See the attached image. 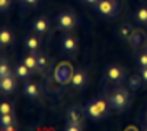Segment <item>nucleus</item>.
<instances>
[{
  "label": "nucleus",
  "instance_id": "4be33fe9",
  "mask_svg": "<svg viewBox=\"0 0 147 131\" xmlns=\"http://www.w3.org/2000/svg\"><path fill=\"white\" fill-rule=\"evenodd\" d=\"M12 103H9V102H3L2 105H0V114L2 115H5V114H10L12 112Z\"/></svg>",
  "mask_w": 147,
  "mask_h": 131
},
{
  "label": "nucleus",
  "instance_id": "dca6fc26",
  "mask_svg": "<svg viewBox=\"0 0 147 131\" xmlns=\"http://www.w3.org/2000/svg\"><path fill=\"white\" fill-rule=\"evenodd\" d=\"M25 44H26V47H28L32 53H36L39 42H38V39H36L35 36H28V38H26V41H25Z\"/></svg>",
  "mask_w": 147,
  "mask_h": 131
},
{
  "label": "nucleus",
  "instance_id": "9d476101",
  "mask_svg": "<svg viewBox=\"0 0 147 131\" xmlns=\"http://www.w3.org/2000/svg\"><path fill=\"white\" fill-rule=\"evenodd\" d=\"M67 121H69V124L82 125V114L77 111V109H70L69 114H67Z\"/></svg>",
  "mask_w": 147,
  "mask_h": 131
},
{
  "label": "nucleus",
  "instance_id": "bb28decb",
  "mask_svg": "<svg viewBox=\"0 0 147 131\" xmlns=\"http://www.w3.org/2000/svg\"><path fill=\"white\" fill-rule=\"evenodd\" d=\"M7 6H9V0H0V9L2 10L7 9Z\"/></svg>",
  "mask_w": 147,
  "mask_h": 131
},
{
  "label": "nucleus",
  "instance_id": "c85d7f7f",
  "mask_svg": "<svg viewBox=\"0 0 147 131\" xmlns=\"http://www.w3.org/2000/svg\"><path fill=\"white\" fill-rule=\"evenodd\" d=\"M25 2H26L28 5H35V3L38 2V0H25Z\"/></svg>",
  "mask_w": 147,
  "mask_h": 131
},
{
  "label": "nucleus",
  "instance_id": "9b49d317",
  "mask_svg": "<svg viewBox=\"0 0 147 131\" xmlns=\"http://www.w3.org/2000/svg\"><path fill=\"white\" fill-rule=\"evenodd\" d=\"M24 90H25V93H26L28 98H32V99L38 98V87H36L35 83H29V82H28V83L24 86Z\"/></svg>",
  "mask_w": 147,
  "mask_h": 131
},
{
  "label": "nucleus",
  "instance_id": "6ab92c4d",
  "mask_svg": "<svg viewBox=\"0 0 147 131\" xmlns=\"http://www.w3.org/2000/svg\"><path fill=\"white\" fill-rule=\"evenodd\" d=\"M12 124H13V117H12V114H5V115L0 117V127H2V128H5V127H7V125H12Z\"/></svg>",
  "mask_w": 147,
  "mask_h": 131
},
{
  "label": "nucleus",
  "instance_id": "a211bd4d",
  "mask_svg": "<svg viewBox=\"0 0 147 131\" xmlns=\"http://www.w3.org/2000/svg\"><path fill=\"white\" fill-rule=\"evenodd\" d=\"M131 34H133V29H131L130 25H122V26L119 28V35H121V38H124V39H130Z\"/></svg>",
  "mask_w": 147,
  "mask_h": 131
},
{
  "label": "nucleus",
  "instance_id": "393cba45",
  "mask_svg": "<svg viewBox=\"0 0 147 131\" xmlns=\"http://www.w3.org/2000/svg\"><path fill=\"white\" fill-rule=\"evenodd\" d=\"M67 131H80L82 130V125H77V124H69L66 127Z\"/></svg>",
  "mask_w": 147,
  "mask_h": 131
},
{
  "label": "nucleus",
  "instance_id": "f03ea898",
  "mask_svg": "<svg viewBox=\"0 0 147 131\" xmlns=\"http://www.w3.org/2000/svg\"><path fill=\"white\" fill-rule=\"evenodd\" d=\"M128 103H130V98H128V92L127 90L118 89L117 92H114L111 95V105L115 109H125Z\"/></svg>",
  "mask_w": 147,
  "mask_h": 131
},
{
  "label": "nucleus",
  "instance_id": "4468645a",
  "mask_svg": "<svg viewBox=\"0 0 147 131\" xmlns=\"http://www.w3.org/2000/svg\"><path fill=\"white\" fill-rule=\"evenodd\" d=\"M141 76H131L128 80V87L131 90H138L141 87Z\"/></svg>",
  "mask_w": 147,
  "mask_h": 131
},
{
  "label": "nucleus",
  "instance_id": "f8f14e48",
  "mask_svg": "<svg viewBox=\"0 0 147 131\" xmlns=\"http://www.w3.org/2000/svg\"><path fill=\"white\" fill-rule=\"evenodd\" d=\"M24 64L29 70H38V61H36V57L35 55H26L24 58Z\"/></svg>",
  "mask_w": 147,
  "mask_h": 131
},
{
  "label": "nucleus",
  "instance_id": "412c9836",
  "mask_svg": "<svg viewBox=\"0 0 147 131\" xmlns=\"http://www.w3.org/2000/svg\"><path fill=\"white\" fill-rule=\"evenodd\" d=\"M136 16H137V19H138L140 22H143V24H147V9H146V7L138 9L137 13H136Z\"/></svg>",
  "mask_w": 147,
  "mask_h": 131
},
{
  "label": "nucleus",
  "instance_id": "a878e982",
  "mask_svg": "<svg viewBox=\"0 0 147 131\" xmlns=\"http://www.w3.org/2000/svg\"><path fill=\"white\" fill-rule=\"evenodd\" d=\"M140 76H141L143 82H146V83H147V67H143V69H141V72H140Z\"/></svg>",
  "mask_w": 147,
  "mask_h": 131
},
{
  "label": "nucleus",
  "instance_id": "b1692460",
  "mask_svg": "<svg viewBox=\"0 0 147 131\" xmlns=\"http://www.w3.org/2000/svg\"><path fill=\"white\" fill-rule=\"evenodd\" d=\"M138 64H140V67H147V53H143L138 55Z\"/></svg>",
  "mask_w": 147,
  "mask_h": 131
},
{
  "label": "nucleus",
  "instance_id": "1a4fd4ad",
  "mask_svg": "<svg viewBox=\"0 0 147 131\" xmlns=\"http://www.w3.org/2000/svg\"><path fill=\"white\" fill-rule=\"evenodd\" d=\"M77 47V44H76V39L73 36H64L63 38V48H64V51L67 53H73Z\"/></svg>",
  "mask_w": 147,
  "mask_h": 131
},
{
  "label": "nucleus",
  "instance_id": "7c9ffc66",
  "mask_svg": "<svg viewBox=\"0 0 147 131\" xmlns=\"http://www.w3.org/2000/svg\"><path fill=\"white\" fill-rule=\"evenodd\" d=\"M146 121H147V114H146Z\"/></svg>",
  "mask_w": 147,
  "mask_h": 131
},
{
  "label": "nucleus",
  "instance_id": "0eeeda50",
  "mask_svg": "<svg viewBox=\"0 0 147 131\" xmlns=\"http://www.w3.org/2000/svg\"><path fill=\"white\" fill-rule=\"evenodd\" d=\"M107 76H108L109 80H115V82H121L124 79V73H122V70L118 67V66H112V67H109Z\"/></svg>",
  "mask_w": 147,
  "mask_h": 131
},
{
  "label": "nucleus",
  "instance_id": "f3484780",
  "mask_svg": "<svg viewBox=\"0 0 147 131\" xmlns=\"http://www.w3.org/2000/svg\"><path fill=\"white\" fill-rule=\"evenodd\" d=\"M130 42H131V45H134V47L141 45V34H140L137 29L133 31V34H131V36H130Z\"/></svg>",
  "mask_w": 147,
  "mask_h": 131
},
{
  "label": "nucleus",
  "instance_id": "f257e3e1",
  "mask_svg": "<svg viewBox=\"0 0 147 131\" xmlns=\"http://www.w3.org/2000/svg\"><path fill=\"white\" fill-rule=\"evenodd\" d=\"M107 111H108L107 102L102 99H95L88 103V114L93 120H100L103 115H107Z\"/></svg>",
  "mask_w": 147,
  "mask_h": 131
},
{
  "label": "nucleus",
  "instance_id": "2eb2a0df",
  "mask_svg": "<svg viewBox=\"0 0 147 131\" xmlns=\"http://www.w3.org/2000/svg\"><path fill=\"white\" fill-rule=\"evenodd\" d=\"M12 38L13 36H12L10 31L7 28H3L2 32H0V44H2V47L6 45V44H9V42H12Z\"/></svg>",
  "mask_w": 147,
  "mask_h": 131
},
{
  "label": "nucleus",
  "instance_id": "aec40b11",
  "mask_svg": "<svg viewBox=\"0 0 147 131\" xmlns=\"http://www.w3.org/2000/svg\"><path fill=\"white\" fill-rule=\"evenodd\" d=\"M36 61H38V70H45L48 67V60L42 54H38L36 55Z\"/></svg>",
  "mask_w": 147,
  "mask_h": 131
},
{
  "label": "nucleus",
  "instance_id": "20e7f679",
  "mask_svg": "<svg viewBox=\"0 0 147 131\" xmlns=\"http://www.w3.org/2000/svg\"><path fill=\"white\" fill-rule=\"evenodd\" d=\"M96 9L103 16H115L117 15V12H115V9L111 3V0H99L98 5H96Z\"/></svg>",
  "mask_w": 147,
  "mask_h": 131
},
{
  "label": "nucleus",
  "instance_id": "5701e85b",
  "mask_svg": "<svg viewBox=\"0 0 147 131\" xmlns=\"http://www.w3.org/2000/svg\"><path fill=\"white\" fill-rule=\"evenodd\" d=\"M9 74H12L10 70H9V66L3 61L2 64H0V79H2V77H6V76H9Z\"/></svg>",
  "mask_w": 147,
  "mask_h": 131
},
{
  "label": "nucleus",
  "instance_id": "6e6552de",
  "mask_svg": "<svg viewBox=\"0 0 147 131\" xmlns=\"http://www.w3.org/2000/svg\"><path fill=\"white\" fill-rule=\"evenodd\" d=\"M85 82H86V73L83 72V70L76 72V73L73 74V77H71V83H73L74 87H77V89L85 84Z\"/></svg>",
  "mask_w": 147,
  "mask_h": 131
},
{
  "label": "nucleus",
  "instance_id": "cd10ccee",
  "mask_svg": "<svg viewBox=\"0 0 147 131\" xmlns=\"http://www.w3.org/2000/svg\"><path fill=\"white\" fill-rule=\"evenodd\" d=\"M85 2H86V3H89V5H93V6H96L99 0H85Z\"/></svg>",
  "mask_w": 147,
  "mask_h": 131
},
{
  "label": "nucleus",
  "instance_id": "39448f33",
  "mask_svg": "<svg viewBox=\"0 0 147 131\" xmlns=\"http://www.w3.org/2000/svg\"><path fill=\"white\" fill-rule=\"evenodd\" d=\"M16 86V80L12 74L6 76V77H2V82H0V89H2L3 93H9L15 89Z\"/></svg>",
  "mask_w": 147,
  "mask_h": 131
},
{
  "label": "nucleus",
  "instance_id": "c756f323",
  "mask_svg": "<svg viewBox=\"0 0 147 131\" xmlns=\"http://www.w3.org/2000/svg\"><path fill=\"white\" fill-rule=\"evenodd\" d=\"M3 130H6V131H12V130H13V125H7V127H5Z\"/></svg>",
  "mask_w": 147,
  "mask_h": 131
},
{
  "label": "nucleus",
  "instance_id": "ddd939ff",
  "mask_svg": "<svg viewBox=\"0 0 147 131\" xmlns=\"http://www.w3.org/2000/svg\"><path fill=\"white\" fill-rule=\"evenodd\" d=\"M16 76L20 79H28L29 77V69L22 63V64H18L16 66Z\"/></svg>",
  "mask_w": 147,
  "mask_h": 131
},
{
  "label": "nucleus",
  "instance_id": "7ed1b4c3",
  "mask_svg": "<svg viewBox=\"0 0 147 131\" xmlns=\"http://www.w3.org/2000/svg\"><path fill=\"white\" fill-rule=\"evenodd\" d=\"M74 15L73 13H69V12H63L57 16V24L61 29L64 31H69L74 26Z\"/></svg>",
  "mask_w": 147,
  "mask_h": 131
},
{
  "label": "nucleus",
  "instance_id": "423d86ee",
  "mask_svg": "<svg viewBox=\"0 0 147 131\" xmlns=\"http://www.w3.org/2000/svg\"><path fill=\"white\" fill-rule=\"evenodd\" d=\"M32 28H34V31L36 32V34H44V32H47L48 31V20L45 19V18H38L34 24H32Z\"/></svg>",
  "mask_w": 147,
  "mask_h": 131
}]
</instances>
